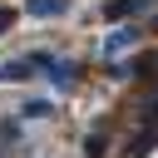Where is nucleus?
Wrapping results in <instances>:
<instances>
[{
    "instance_id": "6",
    "label": "nucleus",
    "mask_w": 158,
    "mask_h": 158,
    "mask_svg": "<svg viewBox=\"0 0 158 158\" xmlns=\"http://www.w3.org/2000/svg\"><path fill=\"white\" fill-rule=\"evenodd\" d=\"M35 15H59V0H35Z\"/></svg>"
},
{
    "instance_id": "2",
    "label": "nucleus",
    "mask_w": 158,
    "mask_h": 158,
    "mask_svg": "<svg viewBox=\"0 0 158 158\" xmlns=\"http://www.w3.org/2000/svg\"><path fill=\"white\" fill-rule=\"evenodd\" d=\"M138 10H143V0H109V5H104L109 20H123V15H138Z\"/></svg>"
},
{
    "instance_id": "1",
    "label": "nucleus",
    "mask_w": 158,
    "mask_h": 158,
    "mask_svg": "<svg viewBox=\"0 0 158 158\" xmlns=\"http://www.w3.org/2000/svg\"><path fill=\"white\" fill-rule=\"evenodd\" d=\"M123 74H128V79H148V74H158V49H148V54L128 59V64H123Z\"/></svg>"
},
{
    "instance_id": "4",
    "label": "nucleus",
    "mask_w": 158,
    "mask_h": 158,
    "mask_svg": "<svg viewBox=\"0 0 158 158\" xmlns=\"http://www.w3.org/2000/svg\"><path fill=\"white\" fill-rule=\"evenodd\" d=\"M35 69H40L35 59H15V64H5V69H0V79H25V74H35Z\"/></svg>"
},
{
    "instance_id": "5",
    "label": "nucleus",
    "mask_w": 158,
    "mask_h": 158,
    "mask_svg": "<svg viewBox=\"0 0 158 158\" xmlns=\"http://www.w3.org/2000/svg\"><path fill=\"white\" fill-rule=\"evenodd\" d=\"M49 114H54L49 99H30V104H25V118H49Z\"/></svg>"
},
{
    "instance_id": "7",
    "label": "nucleus",
    "mask_w": 158,
    "mask_h": 158,
    "mask_svg": "<svg viewBox=\"0 0 158 158\" xmlns=\"http://www.w3.org/2000/svg\"><path fill=\"white\" fill-rule=\"evenodd\" d=\"M10 25H15V10H0V35H5Z\"/></svg>"
},
{
    "instance_id": "8",
    "label": "nucleus",
    "mask_w": 158,
    "mask_h": 158,
    "mask_svg": "<svg viewBox=\"0 0 158 158\" xmlns=\"http://www.w3.org/2000/svg\"><path fill=\"white\" fill-rule=\"evenodd\" d=\"M148 118H158V104H153V109H148Z\"/></svg>"
},
{
    "instance_id": "3",
    "label": "nucleus",
    "mask_w": 158,
    "mask_h": 158,
    "mask_svg": "<svg viewBox=\"0 0 158 158\" xmlns=\"http://www.w3.org/2000/svg\"><path fill=\"white\" fill-rule=\"evenodd\" d=\"M128 44H133V30H114V35L104 40V54L114 59V54H118V49H128Z\"/></svg>"
}]
</instances>
